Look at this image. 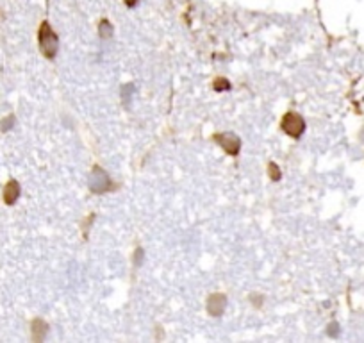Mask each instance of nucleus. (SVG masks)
<instances>
[{
	"label": "nucleus",
	"instance_id": "nucleus-1",
	"mask_svg": "<svg viewBox=\"0 0 364 343\" xmlns=\"http://www.w3.org/2000/svg\"><path fill=\"white\" fill-rule=\"evenodd\" d=\"M39 48H41V52L48 59H52L55 52H57V36L54 34V31H52L47 22H43L41 29H39Z\"/></svg>",
	"mask_w": 364,
	"mask_h": 343
},
{
	"label": "nucleus",
	"instance_id": "nucleus-2",
	"mask_svg": "<svg viewBox=\"0 0 364 343\" xmlns=\"http://www.w3.org/2000/svg\"><path fill=\"white\" fill-rule=\"evenodd\" d=\"M282 129H284V132L293 136V138H298V136H302L304 129H306V122H304L300 114L287 113L284 116V120H282Z\"/></svg>",
	"mask_w": 364,
	"mask_h": 343
},
{
	"label": "nucleus",
	"instance_id": "nucleus-3",
	"mask_svg": "<svg viewBox=\"0 0 364 343\" xmlns=\"http://www.w3.org/2000/svg\"><path fill=\"white\" fill-rule=\"evenodd\" d=\"M90 186L95 193H104L111 188V179L107 175V172H104L100 166H95L93 174L90 177Z\"/></svg>",
	"mask_w": 364,
	"mask_h": 343
},
{
	"label": "nucleus",
	"instance_id": "nucleus-4",
	"mask_svg": "<svg viewBox=\"0 0 364 343\" xmlns=\"http://www.w3.org/2000/svg\"><path fill=\"white\" fill-rule=\"evenodd\" d=\"M216 140L218 142H222L220 145L224 147L225 150H227L229 154H232V156H236L239 152V140L236 138L232 132H225V134H218L216 136Z\"/></svg>",
	"mask_w": 364,
	"mask_h": 343
},
{
	"label": "nucleus",
	"instance_id": "nucleus-5",
	"mask_svg": "<svg viewBox=\"0 0 364 343\" xmlns=\"http://www.w3.org/2000/svg\"><path fill=\"white\" fill-rule=\"evenodd\" d=\"M225 308V297L224 295H212L211 299H209V313L214 316L222 315V311H224Z\"/></svg>",
	"mask_w": 364,
	"mask_h": 343
},
{
	"label": "nucleus",
	"instance_id": "nucleus-6",
	"mask_svg": "<svg viewBox=\"0 0 364 343\" xmlns=\"http://www.w3.org/2000/svg\"><path fill=\"white\" fill-rule=\"evenodd\" d=\"M18 195H20V186L16 184L15 181H11L8 186H6V189H4V198H6V202L8 204H13V202L18 198Z\"/></svg>",
	"mask_w": 364,
	"mask_h": 343
},
{
	"label": "nucleus",
	"instance_id": "nucleus-7",
	"mask_svg": "<svg viewBox=\"0 0 364 343\" xmlns=\"http://www.w3.org/2000/svg\"><path fill=\"white\" fill-rule=\"evenodd\" d=\"M100 36H102V38H109L111 36V25L107 20H104L102 24H100Z\"/></svg>",
	"mask_w": 364,
	"mask_h": 343
},
{
	"label": "nucleus",
	"instance_id": "nucleus-8",
	"mask_svg": "<svg viewBox=\"0 0 364 343\" xmlns=\"http://www.w3.org/2000/svg\"><path fill=\"white\" fill-rule=\"evenodd\" d=\"M125 2H127V6H134V4L137 2V0H125Z\"/></svg>",
	"mask_w": 364,
	"mask_h": 343
}]
</instances>
